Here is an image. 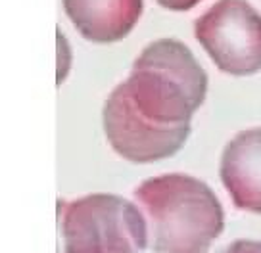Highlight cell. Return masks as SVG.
I'll list each match as a JSON object with an SVG mask.
<instances>
[{
	"label": "cell",
	"mask_w": 261,
	"mask_h": 253,
	"mask_svg": "<svg viewBox=\"0 0 261 253\" xmlns=\"http://www.w3.org/2000/svg\"><path fill=\"white\" fill-rule=\"evenodd\" d=\"M148 224L154 253H207L225 227V213L213 190L200 179L169 173L135 190Z\"/></svg>",
	"instance_id": "cell-1"
},
{
	"label": "cell",
	"mask_w": 261,
	"mask_h": 253,
	"mask_svg": "<svg viewBox=\"0 0 261 253\" xmlns=\"http://www.w3.org/2000/svg\"><path fill=\"white\" fill-rule=\"evenodd\" d=\"M123 87L130 104L148 121L179 127L190 123L204 104L207 75L182 42L160 39L140 52Z\"/></svg>",
	"instance_id": "cell-2"
},
{
	"label": "cell",
	"mask_w": 261,
	"mask_h": 253,
	"mask_svg": "<svg viewBox=\"0 0 261 253\" xmlns=\"http://www.w3.org/2000/svg\"><path fill=\"white\" fill-rule=\"evenodd\" d=\"M60 253H140L148 224L139 205L115 194H90L58 202Z\"/></svg>",
	"instance_id": "cell-3"
},
{
	"label": "cell",
	"mask_w": 261,
	"mask_h": 253,
	"mask_svg": "<svg viewBox=\"0 0 261 253\" xmlns=\"http://www.w3.org/2000/svg\"><path fill=\"white\" fill-rule=\"evenodd\" d=\"M194 35L223 73L261 69V16L246 0H217L194 21Z\"/></svg>",
	"instance_id": "cell-4"
},
{
	"label": "cell",
	"mask_w": 261,
	"mask_h": 253,
	"mask_svg": "<svg viewBox=\"0 0 261 253\" xmlns=\"http://www.w3.org/2000/svg\"><path fill=\"white\" fill-rule=\"evenodd\" d=\"M104 131L115 154L133 163H152L171 157L185 146L190 123L162 127L148 121L135 109L125 87L117 85L104 106Z\"/></svg>",
	"instance_id": "cell-5"
},
{
	"label": "cell",
	"mask_w": 261,
	"mask_h": 253,
	"mask_svg": "<svg viewBox=\"0 0 261 253\" xmlns=\"http://www.w3.org/2000/svg\"><path fill=\"white\" fill-rule=\"evenodd\" d=\"M219 175L238 209L261 215V127L238 132L225 146Z\"/></svg>",
	"instance_id": "cell-6"
},
{
	"label": "cell",
	"mask_w": 261,
	"mask_h": 253,
	"mask_svg": "<svg viewBox=\"0 0 261 253\" xmlns=\"http://www.w3.org/2000/svg\"><path fill=\"white\" fill-rule=\"evenodd\" d=\"M64 8L87 41L110 44L133 31L142 14V0H64Z\"/></svg>",
	"instance_id": "cell-7"
},
{
	"label": "cell",
	"mask_w": 261,
	"mask_h": 253,
	"mask_svg": "<svg viewBox=\"0 0 261 253\" xmlns=\"http://www.w3.org/2000/svg\"><path fill=\"white\" fill-rule=\"evenodd\" d=\"M219 253H261V242L255 240H237L227 247H223Z\"/></svg>",
	"instance_id": "cell-8"
},
{
	"label": "cell",
	"mask_w": 261,
	"mask_h": 253,
	"mask_svg": "<svg viewBox=\"0 0 261 253\" xmlns=\"http://www.w3.org/2000/svg\"><path fill=\"white\" fill-rule=\"evenodd\" d=\"M160 6L167 10H173V12H187V10L194 8L198 2L202 0H155Z\"/></svg>",
	"instance_id": "cell-9"
}]
</instances>
